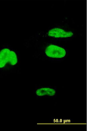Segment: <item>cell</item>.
Segmentation results:
<instances>
[{
    "label": "cell",
    "instance_id": "6da1fadb",
    "mask_svg": "<svg viewBox=\"0 0 87 131\" xmlns=\"http://www.w3.org/2000/svg\"><path fill=\"white\" fill-rule=\"evenodd\" d=\"M28 47L33 48L32 57L35 59L53 62H61L69 57V50L58 42L33 36L28 39Z\"/></svg>",
    "mask_w": 87,
    "mask_h": 131
},
{
    "label": "cell",
    "instance_id": "7a4b0ae2",
    "mask_svg": "<svg viewBox=\"0 0 87 131\" xmlns=\"http://www.w3.org/2000/svg\"><path fill=\"white\" fill-rule=\"evenodd\" d=\"M76 31L67 23H56L36 33L34 37L58 42H67L77 36Z\"/></svg>",
    "mask_w": 87,
    "mask_h": 131
},
{
    "label": "cell",
    "instance_id": "3957f363",
    "mask_svg": "<svg viewBox=\"0 0 87 131\" xmlns=\"http://www.w3.org/2000/svg\"><path fill=\"white\" fill-rule=\"evenodd\" d=\"M19 52L9 45L0 48V70L7 71L15 70L19 66Z\"/></svg>",
    "mask_w": 87,
    "mask_h": 131
},
{
    "label": "cell",
    "instance_id": "277c9868",
    "mask_svg": "<svg viewBox=\"0 0 87 131\" xmlns=\"http://www.w3.org/2000/svg\"><path fill=\"white\" fill-rule=\"evenodd\" d=\"M57 91L55 87L39 86L35 87L34 94L37 98H55L57 96Z\"/></svg>",
    "mask_w": 87,
    "mask_h": 131
}]
</instances>
